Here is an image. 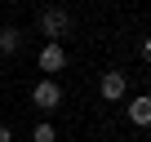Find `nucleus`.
<instances>
[{
  "label": "nucleus",
  "mask_w": 151,
  "mask_h": 142,
  "mask_svg": "<svg viewBox=\"0 0 151 142\" xmlns=\"http://www.w3.org/2000/svg\"><path fill=\"white\" fill-rule=\"evenodd\" d=\"M129 120L133 124H151V93H142V98L129 102Z\"/></svg>",
  "instance_id": "39448f33"
},
{
  "label": "nucleus",
  "mask_w": 151,
  "mask_h": 142,
  "mask_svg": "<svg viewBox=\"0 0 151 142\" xmlns=\"http://www.w3.org/2000/svg\"><path fill=\"white\" fill-rule=\"evenodd\" d=\"M142 58H147V62H151V36H147V40H142Z\"/></svg>",
  "instance_id": "1a4fd4ad"
},
{
  "label": "nucleus",
  "mask_w": 151,
  "mask_h": 142,
  "mask_svg": "<svg viewBox=\"0 0 151 142\" xmlns=\"http://www.w3.org/2000/svg\"><path fill=\"white\" fill-rule=\"evenodd\" d=\"M62 67H67V53H62V44H53V40H49V44L40 49V71H45V76L53 80Z\"/></svg>",
  "instance_id": "7ed1b4c3"
},
{
  "label": "nucleus",
  "mask_w": 151,
  "mask_h": 142,
  "mask_svg": "<svg viewBox=\"0 0 151 142\" xmlns=\"http://www.w3.org/2000/svg\"><path fill=\"white\" fill-rule=\"evenodd\" d=\"M0 142H14V129L9 124H0Z\"/></svg>",
  "instance_id": "6e6552de"
},
{
  "label": "nucleus",
  "mask_w": 151,
  "mask_h": 142,
  "mask_svg": "<svg viewBox=\"0 0 151 142\" xmlns=\"http://www.w3.org/2000/svg\"><path fill=\"white\" fill-rule=\"evenodd\" d=\"M31 102L40 107V111H58V102H62V89H58V80H40L36 89H31Z\"/></svg>",
  "instance_id": "f03ea898"
},
{
  "label": "nucleus",
  "mask_w": 151,
  "mask_h": 142,
  "mask_svg": "<svg viewBox=\"0 0 151 142\" xmlns=\"http://www.w3.org/2000/svg\"><path fill=\"white\" fill-rule=\"evenodd\" d=\"M40 31L58 44V36L71 31V14H67V9H45V14H40Z\"/></svg>",
  "instance_id": "f257e3e1"
},
{
  "label": "nucleus",
  "mask_w": 151,
  "mask_h": 142,
  "mask_svg": "<svg viewBox=\"0 0 151 142\" xmlns=\"http://www.w3.org/2000/svg\"><path fill=\"white\" fill-rule=\"evenodd\" d=\"M102 98L107 102H120L124 98V71H107V76H102Z\"/></svg>",
  "instance_id": "20e7f679"
},
{
  "label": "nucleus",
  "mask_w": 151,
  "mask_h": 142,
  "mask_svg": "<svg viewBox=\"0 0 151 142\" xmlns=\"http://www.w3.org/2000/svg\"><path fill=\"white\" fill-rule=\"evenodd\" d=\"M22 49V31L18 27H0V53H18Z\"/></svg>",
  "instance_id": "423d86ee"
},
{
  "label": "nucleus",
  "mask_w": 151,
  "mask_h": 142,
  "mask_svg": "<svg viewBox=\"0 0 151 142\" xmlns=\"http://www.w3.org/2000/svg\"><path fill=\"white\" fill-rule=\"evenodd\" d=\"M36 142H58V133H53V124H36V133H31Z\"/></svg>",
  "instance_id": "0eeeda50"
}]
</instances>
